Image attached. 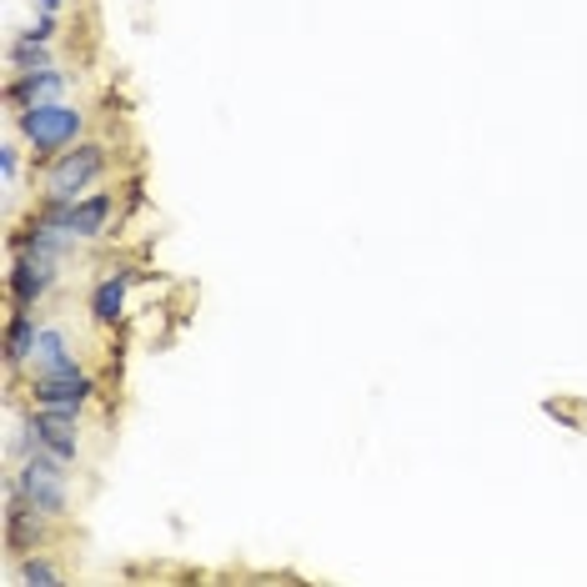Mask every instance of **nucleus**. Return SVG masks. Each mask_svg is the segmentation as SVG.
I'll return each instance as SVG.
<instances>
[{
	"instance_id": "nucleus-2",
	"label": "nucleus",
	"mask_w": 587,
	"mask_h": 587,
	"mask_svg": "<svg viewBox=\"0 0 587 587\" xmlns=\"http://www.w3.org/2000/svg\"><path fill=\"white\" fill-rule=\"evenodd\" d=\"M65 468H71V462H61V457L31 452L21 462V472L6 482V492L25 497L35 512H45V517H65V512H71V472Z\"/></svg>"
},
{
	"instance_id": "nucleus-13",
	"label": "nucleus",
	"mask_w": 587,
	"mask_h": 587,
	"mask_svg": "<svg viewBox=\"0 0 587 587\" xmlns=\"http://www.w3.org/2000/svg\"><path fill=\"white\" fill-rule=\"evenodd\" d=\"M15 171H21V151L6 141V146H0V176H6V181H15Z\"/></svg>"
},
{
	"instance_id": "nucleus-10",
	"label": "nucleus",
	"mask_w": 587,
	"mask_h": 587,
	"mask_svg": "<svg viewBox=\"0 0 587 587\" xmlns=\"http://www.w3.org/2000/svg\"><path fill=\"white\" fill-rule=\"evenodd\" d=\"M126 286H130V272H116V276H106V282H96V292H91V322L116 326L120 312H126Z\"/></svg>"
},
{
	"instance_id": "nucleus-9",
	"label": "nucleus",
	"mask_w": 587,
	"mask_h": 587,
	"mask_svg": "<svg viewBox=\"0 0 587 587\" xmlns=\"http://www.w3.org/2000/svg\"><path fill=\"white\" fill-rule=\"evenodd\" d=\"M35 337H41L35 316L15 306V312H11V326H6V367L21 371L25 361H35Z\"/></svg>"
},
{
	"instance_id": "nucleus-5",
	"label": "nucleus",
	"mask_w": 587,
	"mask_h": 587,
	"mask_svg": "<svg viewBox=\"0 0 587 587\" xmlns=\"http://www.w3.org/2000/svg\"><path fill=\"white\" fill-rule=\"evenodd\" d=\"M25 452H51L61 462L81 457V422L76 412H55V407H35L25 417Z\"/></svg>"
},
{
	"instance_id": "nucleus-14",
	"label": "nucleus",
	"mask_w": 587,
	"mask_h": 587,
	"mask_svg": "<svg viewBox=\"0 0 587 587\" xmlns=\"http://www.w3.org/2000/svg\"><path fill=\"white\" fill-rule=\"evenodd\" d=\"M41 11H61V0H41Z\"/></svg>"
},
{
	"instance_id": "nucleus-11",
	"label": "nucleus",
	"mask_w": 587,
	"mask_h": 587,
	"mask_svg": "<svg viewBox=\"0 0 587 587\" xmlns=\"http://www.w3.org/2000/svg\"><path fill=\"white\" fill-rule=\"evenodd\" d=\"M61 361H71V342H65V332L61 326H41V337H35V371L61 367Z\"/></svg>"
},
{
	"instance_id": "nucleus-8",
	"label": "nucleus",
	"mask_w": 587,
	"mask_h": 587,
	"mask_svg": "<svg viewBox=\"0 0 587 587\" xmlns=\"http://www.w3.org/2000/svg\"><path fill=\"white\" fill-rule=\"evenodd\" d=\"M45 537V512H35L25 497L6 492V547L11 553H35V543Z\"/></svg>"
},
{
	"instance_id": "nucleus-6",
	"label": "nucleus",
	"mask_w": 587,
	"mask_h": 587,
	"mask_svg": "<svg viewBox=\"0 0 587 587\" xmlns=\"http://www.w3.org/2000/svg\"><path fill=\"white\" fill-rule=\"evenodd\" d=\"M55 261L61 256H41V251H15L11 276H6V292H11V306L31 312L35 302H45L55 286Z\"/></svg>"
},
{
	"instance_id": "nucleus-4",
	"label": "nucleus",
	"mask_w": 587,
	"mask_h": 587,
	"mask_svg": "<svg viewBox=\"0 0 587 587\" xmlns=\"http://www.w3.org/2000/svg\"><path fill=\"white\" fill-rule=\"evenodd\" d=\"M31 402L81 417L91 402H96V377H91V371L71 357V361H61V367L35 371V377H31Z\"/></svg>"
},
{
	"instance_id": "nucleus-1",
	"label": "nucleus",
	"mask_w": 587,
	"mask_h": 587,
	"mask_svg": "<svg viewBox=\"0 0 587 587\" xmlns=\"http://www.w3.org/2000/svg\"><path fill=\"white\" fill-rule=\"evenodd\" d=\"M15 130H21V141L31 146L35 161H55L61 151H71L81 141L86 116L76 106H65V101H35V106L15 111Z\"/></svg>"
},
{
	"instance_id": "nucleus-7",
	"label": "nucleus",
	"mask_w": 587,
	"mask_h": 587,
	"mask_svg": "<svg viewBox=\"0 0 587 587\" xmlns=\"http://www.w3.org/2000/svg\"><path fill=\"white\" fill-rule=\"evenodd\" d=\"M65 91V71H55V65H31V71H15L11 86H6V101H11L15 111L35 106V101H61Z\"/></svg>"
},
{
	"instance_id": "nucleus-3",
	"label": "nucleus",
	"mask_w": 587,
	"mask_h": 587,
	"mask_svg": "<svg viewBox=\"0 0 587 587\" xmlns=\"http://www.w3.org/2000/svg\"><path fill=\"white\" fill-rule=\"evenodd\" d=\"M101 176H106V146L76 141V151H61L51 166H45V176H41L45 201H76V196H86Z\"/></svg>"
},
{
	"instance_id": "nucleus-12",
	"label": "nucleus",
	"mask_w": 587,
	"mask_h": 587,
	"mask_svg": "<svg viewBox=\"0 0 587 587\" xmlns=\"http://www.w3.org/2000/svg\"><path fill=\"white\" fill-rule=\"evenodd\" d=\"M15 577H21L25 587H35V583H61V573H55L51 563H41V557H25V563L15 567Z\"/></svg>"
}]
</instances>
